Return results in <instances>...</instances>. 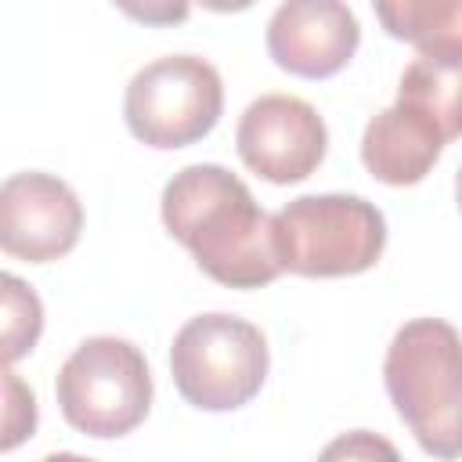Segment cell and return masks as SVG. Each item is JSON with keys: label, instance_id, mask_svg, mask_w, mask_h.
<instances>
[{"label": "cell", "instance_id": "6da1fadb", "mask_svg": "<svg viewBox=\"0 0 462 462\" xmlns=\"http://www.w3.org/2000/svg\"><path fill=\"white\" fill-rule=\"evenodd\" d=\"M162 224L227 289H260L285 271L274 245V217L220 162H191L166 180Z\"/></svg>", "mask_w": 462, "mask_h": 462}, {"label": "cell", "instance_id": "7a4b0ae2", "mask_svg": "<svg viewBox=\"0 0 462 462\" xmlns=\"http://www.w3.org/2000/svg\"><path fill=\"white\" fill-rule=\"evenodd\" d=\"M386 393L433 458H462V336L444 318L404 321L383 361Z\"/></svg>", "mask_w": 462, "mask_h": 462}, {"label": "cell", "instance_id": "3957f363", "mask_svg": "<svg viewBox=\"0 0 462 462\" xmlns=\"http://www.w3.org/2000/svg\"><path fill=\"white\" fill-rule=\"evenodd\" d=\"M274 245L292 274H361L383 256L386 217L361 195H300L274 213Z\"/></svg>", "mask_w": 462, "mask_h": 462}, {"label": "cell", "instance_id": "277c9868", "mask_svg": "<svg viewBox=\"0 0 462 462\" xmlns=\"http://www.w3.org/2000/svg\"><path fill=\"white\" fill-rule=\"evenodd\" d=\"M271 368L263 332L235 314L188 318L170 346V372L180 397L202 411H235L249 404Z\"/></svg>", "mask_w": 462, "mask_h": 462}, {"label": "cell", "instance_id": "5b68a950", "mask_svg": "<svg viewBox=\"0 0 462 462\" xmlns=\"http://www.w3.org/2000/svg\"><path fill=\"white\" fill-rule=\"evenodd\" d=\"M61 415L87 437H123L152 408V372L144 354L119 336L83 339L54 383Z\"/></svg>", "mask_w": 462, "mask_h": 462}, {"label": "cell", "instance_id": "8992f818", "mask_svg": "<svg viewBox=\"0 0 462 462\" xmlns=\"http://www.w3.org/2000/svg\"><path fill=\"white\" fill-rule=\"evenodd\" d=\"M224 112L220 72L199 54H162L134 72L123 94L130 134L152 148H184L206 137Z\"/></svg>", "mask_w": 462, "mask_h": 462}, {"label": "cell", "instance_id": "52a82bcc", "mask_svg": "<svg viewBox=\"0 0 462 462\" xmlns=\"http://www.w3.org/2000/svg\"><path fill=\"white\" fill-rule=\"evenodd\" d=\"M235 144L256 177L296 184L321 166L328 130L310 101L296 94H260L238 116Z\"/></svg>", "mask_w": 462, "mask_h": 462}, {"label": "cell", "instance_id": "ba28073f", "mask_svg": "<svg viewBox=\"0 0 462 462\" xmlns=\"http://www.w3.org/2000/svg\"><path fill=\"white\" fill-rule=\"evenodd\" d=\"M83 231V206L76 191L40 170L11 173L0 188V245L4 253L47 263L65 256Z\"/></svg>", "mask_w": 462, "mask_h": 462}, {"label": "cell", "instance_id": "9c48e42d", "mask_svg": "<svg viewBox=\"0 0 462 462\" xmlns=\"http://www.w3.org/2000/svg\"><path fill=\"white\" fill-rule=\"evenodd\" d=\"M361 43L354 11L339 0H285L267 22V51L278 69L307 79L339 72Z\"/></svg>", "mask_w": 462, "mask_h": 462}, {"label": "cell", "instance_id": "30bf717a", "mask_svg": "<svg viewBox=\"0 0 462 462\" xmlns=\"http://www.w3.org/2000/svg\"><path fill=\"white\" fill-rule=\"evenodd\" d=\"M444 144V134L426 116L393 101L390 108L368 119L361 134V162L375 180L404 188L419 184L433 170Z\"/></svg>", "mask_w": 462, "mask_h": 462}, {"label": "cell", "instance_id": "8fae6325", "mask_svg": "<svg viewBox=\"0 0 462 462\" xmlns=\"http://www.w3.org/2000/svg\"><path fill=\"white\" fill-rule=\"evenodd\" d=\"M397 101L426 116L444 141L462 137V54H415L401 72Z\"/></svg>", "mask_w": 462, "mask_h": 462}, {"label": "cell", "instance_id": "7c38bea8", "mask_svg": "<svg viewBox=\"0 0 462 462\" xmlns=\"http://www.w3.org/2000/svg\"><path fill=\"white\" fill-rule=\"evenodd\" d=\"M375 18L419 54H462V0H383Z\"/></svg>", "mask_w": 462, "mask_h": 462}, {"label": "cell", "instance_id": "4fadbf2b", "mask_svg": "<svg viewBox=\"0 0 462 462\" xmlns=\"http://www.w3.org/2000/svg\"><path fill=\"white\" fill-rule=\"evenodd\" d=\"M0 285H4V361L11 365L36 346L43 328V307L40 296L22 278L4 274Z\"/></svg>", "mask_w": 462, "mask_h": 462}, {"label": "cell", "instance_id": "5bb4252c", "mask_svg": "<svg viewBox=\"0 0 462 462\" xmlns=\"http://www.w3.org/2000/svg\"><path fill=\"white\" fill-rule=\"evenodd\" d=\"M318 462H401V451L372 430H350L318 451Z\"/></svg>", "mask_w": 462, "mask_h": 462}, {"label": "cell", "instance_id": "9a60e30c", "mask_svg": "<svg viewBox=\"0 0 462 462\" xmlns=\"http://www.w3.org/2000/svg\"><path fill=\"white\" fill-rule=\"evenodd\" d=\"M4 386H7V415H4V448L11 451L18 440H25L36 426V397L29 386H22V379L7 368L4 372Z\"/></svg>", "mask_w": 462, "mask_h": 462}, {"label": "cell", "instance_id": "2e32d148", "mask_svg": "<svg viewBox=\"0 0 462 462\" xmlns=\"http://www.w3.org/2000/svg\"><path fill=\"white\" fill-rule=\"evenodd\" d=\"M40 462H94L87 455H76V451H54V455H43Z\"/></svg>", "mask_w": 462, "mask_h": 462}, {"label": "cell", "instance_id": "e0dca14e", "mask_svg": "<svg viewBox=\"0 0 462 462\" xmlns=\"http://www.w3.org/2000/svg\"><path fill=\"white\" fill-rule=\"evenodd\" d=\"M455 202H458V209H462V162H458V170H455Z\"/></svg>", "mask_w": 462, "mask_h": 462}]
</instances>
